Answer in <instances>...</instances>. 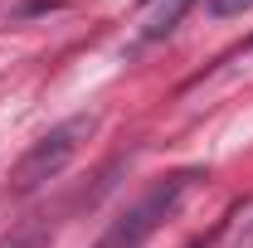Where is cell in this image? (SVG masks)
<instances>
[{
  "label": "cell",
  "mask_w": 253,
  "mask_h": 248,
  "mask_svg": "<svg viewBox=\"0 0 253 248\" xmlns=\"http://www.w3.org/2000/svg\"><path fill=\"white\" fill-rule=\"evenodd\" d=\"M49 234H54L49 224H30V229H20L10 244H0V248H44V244H49Z\"/></svg>",
  "instance_id": "4"
},
{
  "label": "cell",
  "mask_w": 253,
  "mask_h": 248,
  "mask_svg": "<svg viewBox=\"0 0 253 248\" xmlns=\"http://www.w3.org/2000/svg\"><path fill=\"white\" fill-rule=\"evenodd\" d=\"M239 248H253V224H249V234H244V239H239Z\"/></svg>",
  "instance_id": "6"
},
{
  "label": "cell",
  "mask_w": 253,
  "mask_h": 248,
  "mask_svg": "<svg viewBox=\"0 0 253 248\" xmlns=\"http://www.w3.org/2000/svg\"><path fill=\"white\" fill-rule=\"evenodd\" d=\"M93 126H97V117H68V122L49 126L30 151L20 156V165H15V180H10L15 195H30V190H39L44 180H59L63 165L78 156V146L93 136Z\"/></svg>",
  "instance_id": "2"
},
{
  "label": "cell",
  "mask_w": 253,
  "mask_h": 248,
  "mask_svg": "<svg viewBox=\"0 0 253 248\" xmlns=\"http://www.w3.org/2000/svg\"><path fill=\"white\" fill-rule=\"evenodd\" d=\"M244 10H253V0H210V15H214V20H234V15H244Z\"/></svg>",
  "instance_id": "5"
},
{
  "label": "cell",
  "mask_w": 253,
  "mask_h": 248,
  "mask_svg": "<svg viewBox=\"0 0 253 248\" xmlns=\"http://www.w3.org/2000/svg\"><path fill=\"white\" fill-rule=\"evenodd\" d=\"M151 10H146V20H141V34L146 39H161L166 30H175V20L185 15V5L190 0H146Z\"/></svg>",
  "instance_id": "3"
},
{
  "label": "cell",
  "mask_w": 253,
  "mask_h": 248,
  "mask_svg": "<svg viewBox=\"0 0 253 248\" xmlns=\"http://www.w3.org/2000/svg\"><path fill=\"white\" fill-rule=\"evenodd\" d=\"M249 49H253V44H249Z\"/></svg>",
  "instance_id": "8"
},
{
  "label": "cell",
  "mask_w": 253,
  "mask_h": 248,
  "mask_svg": "<svg viewBox=\"0 0 253 248\" xmlns=\"http://www.w3.org/2000/svg\"><path fill=\"white\" fill-rule=\"evenodd\" d=\"M195 185V170H175V175H166V180H156V185L146 190L126 214H117L112 224H107V234L97 239L93 248H141L151 234H156L166 219L175 214V205L185 200V190Z\"/></svg>",
  "instance_id": "1"
},
{
  "label": "cell",
  "mask_w": 253,
  "mask_h": 248,
  "mask_svg": "<svg viewBox=\"0 0 253 248\" xmlns=\"http://www.w3.org/2000/svg\"><path fill=\"white\" fill-rule=\"evenodd\" d=\"M190 248H205V239H200V244H190Z\"/></svg>",
  "instance_id": "7"
}]
</instances>
